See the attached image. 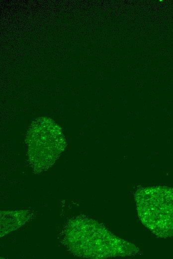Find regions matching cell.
Returning a JSON list of instances; mask_svg holds the SVG:
<instances>
[{
	"label": "cell",
	"instance_id": "obj_2",
	"mask_svg": "<svg viewBox=\"0 0 173 259\" xmlns=\"http://www.w3.org/2000/svg\"><path fill=\"white\" fill-rule=\"evenodd\" d=\"M136 201L142 223L155 234L173 235V188L149 187L138 191Z\"/></svg>",
	"mask_w": 173,
	"mask_h": 259
},
{
	"label": "cell",
	"instance_id": "obj_3",
	"mask_svg": "<svg viewBox=\"0 0 173 259\" xmlns=\"http://www.w3.org/2000/svg\"><path fill=\"white\" fill-rule=\"evenodd\" d=\"M49 122H46V125H44L45 121L43 122L44 125H42H42V123H39L38 130L35 125L36 127H33L31 129L33 133H31L32 136H30V138H29L30 139L29 141L30 145L38 144V145H32L34 147L37 146L39 148L41 146L38 150V153L41 150L40 153H43V157L47 158L49 157L52 161H54L55 155L62 149L63 137L62 133L58 130L57 126ZM36 125L37 126V124ZM39 155L40 154L38 157Z\"/></svg>",
	"mask_w": 173,
	"mask_h": 259
},
{
	"label": "cell",
	"instance_id": "obj_1",
	"mask_svg": "<svg viewBox=\"0 0 173 259\" xmlns=\"http://www.w3.org/2000/svg\"><path fill=\"white\" fill-rule=\"evenodd\" d=\"M74 225V250L91 258L124 257L133 254V245L116 238L93 221L82 220Z\"/></svg>",
	"mask_w": 173,
	"mask_h": 259
}]
</instances>
